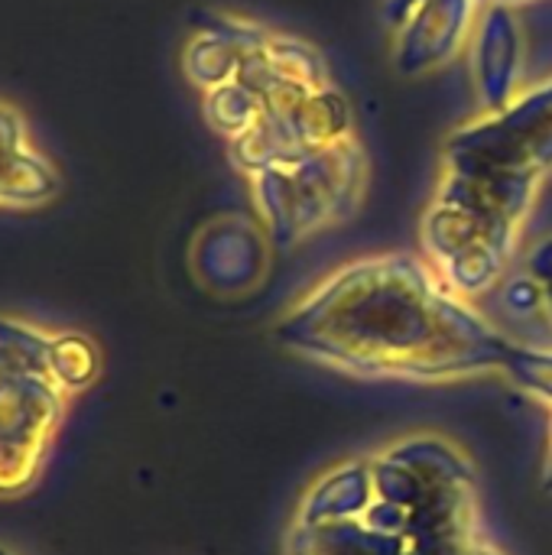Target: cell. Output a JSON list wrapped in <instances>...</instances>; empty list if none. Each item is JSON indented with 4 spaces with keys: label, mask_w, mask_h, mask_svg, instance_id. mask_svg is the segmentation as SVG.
Wrapping results in <instances>:
<instances>
[{
    "label": "cell",
    "mask_w": 552,
    "mask_h": 555,
    "mask_svg": "<svg viewBox=\"0 0 552 555\" xmlns=\"http://www.w3.org/2000/svg\"><path fill=\"white\" fill-rule=\"evenodd\" d=\"M449 172L543 179L552 169V78L449 137Z\"/></svg>",
    "instance_id": "1"
},
{
    "label": "cell",
    "mask_w": 552,
    "mask_h": 555,
    "mask_svg": "<svg viewBox=\"0 0 552 555\" xmlns=\"http://www.w3.org/2000/svg\"><path fill=\"white\" fill-rule=\"evenodd\" d=\"M348 137H355L351 107L338 88H286L264 98L260 120L231 143V156L247 176H257Z\"/></svg>",
    "instance_id": "2"
},
{
    "label": "cell",
    "mask_w": 552,
    "mask_h": 555,
    "mask_svg": "<svg viewBox=\"0 0 552 555\" xmlns=\"http://www.w3.org/2000/svg\"><path fill=\"white\" fill-rule=\"evenodd\" d=\"M251 179L270 228L277 234H299L355 202L364 182V153L348 137Z\"/></svg>",
    "instance_id": "3"
},
{
    "label": "cell",
    "mask_w": 552,
    "mask_h": 555,
    "mask_svg": "<svg viewBox=\"0 0 552 555\" xmlns=\"http://www.w3.org/2000/svg\"><path fill=\"white\" fill-rule=\"evenodd\" d=\"M62 387L0 354V498L23 494L49 455L62 423Z\"/></svg>",
    "instance_id": "4"
},
{
    "label": "cell",
    "mask_w": 552,
    "mask_h": 555,
    "mask_svg": "<svg viewBox=\"0 0 552 555\" xmlns=\"http://www.w3.org/2000/svg\"><path fill=\"white\" fill-rule=\"evenodd\" d=\"M468 49L472 81L485 114L504 111L524 91V26L517 7L482 3Z\"/></svg>",
    "instance_id": "5"
},
{
    "label": "cell",
    "mask_w": 552,
    "mask_h": 555,
    "mask_svg": "<svg viewBox=\"0 0 552 555\" xmlns=\"http://www.w3.org/2000/svg\"><path fill=\"white\" fill-rule=\"evenodd\" d=\"M482 0H426L394 29V65L400 75H429L452 62L472 39Z\"/></svg>",
    "instance_id": "6"
},
{
    "label": "cell",
    "mask_w": 552,
    "mask_h": 555,
    "mask_svg": "<svg viewBox=\"0 0 552 555\" xmlns=\"http://www.w3.org/2000/svg\"><path fill=\"white\" fill-rule=\"evenodd\" d=\"M59 192V172L26 140L23 117L0 101V208H36Z\"/></svg>",
    "instance_id": "7"
},
{
    "label": "cell",
    "mask_w": 552,
    "mask_h": 555,
    "mask_svg": "<svg viewBox=\"0 0 552 555\" xmlns=\"http://www.w3.org/2000/svg\"><path fill=\"white\" fill-rule=\"evenodd\" d=\"M98 348L85 335H59L49 341V377L62 390H85L98 377Z\"/></svg>",
    "instance_id": "8"
},
{
    "label": "cell",
    "mask_w": 552,
    "mask_h": 555,
    "mask_svg": "<svg viewBox=\"0 0 552 555\" xmlns=\"http://www.w3.org/2000/svg\"><path fill=\"white\" fill-rule=\"evenodd\" d=\"M426 0H387L384 3V20L394 26V29H400L407 20H410V13L416 10V7H423Z\"/></svg>",
    "instance_id": "9"
},
{
    "label": "cell",
    "mask_w": 552,
    "mask_h": 555,
    "mask_svg": "<svg viewBox=\"0 0 552 555\" xmlns=\"http://www.w3.org/2000/svg\"><path fill=\"white\" fill-rule=\"evenodd\" d=\"M482 3H511V7H517L521 0H482Z\"/></svg>",
    "instance_id": "10"
},
{
    "label": "cell",
    "mask_w": 552,
    "mask_h": 555,
    "mask_svg": "<svg viewBox=\"0 0 552 555\" xmlns=\"http://www.w3.org/2000/svg\"><path fill=\"white\" fill-rule=\"evenodd\" d=\"M0 555H10V553H3V550H0Z\"/></svg>",
    "instance_id": "11"
}]
</instances>
